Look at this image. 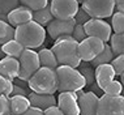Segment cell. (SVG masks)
Returning a JSON list of instances; mask_svg holds the SVG:
<instances>
[{"label": "cell", "instance_id": "6da1fadb", "mask_svg": "<svg viewBox=\"0 0 124 115\" xmlns=\"http://www.w3.org/2000/svg\"><path fill=\"white\" fill-rule=\"evenodd\" d=\"M52 52L59 66H69L77 68L81 63L78 55V42L72 35H60L52 45Z\"/></svg>", "mask_w": 124, "mask_h": 115}, {"label": "cell", "instance_id": "7a4b0ae2", "mask_svg": "<svg viewBox=\"0 0 124 115\" xmlns=\"http://www.w3.org/2000/svg\"><path fill=\"white\" fill-rule=\"evenodd\" d=\"M46 28L33 20L15 28V39L25 49H41L46 41Z\"/></svg>", "mask_w": 124, "mask_h": 115}, {"label": "cell", "instance_id": "3957f363", "mask_svg": "<svg viewBox=\"0 0 124 115\" xmlns=\"http://www.w3.org/2000/svg\"><path fill=\"white\" fill-rule=\"evenodd\" d=\"M30 90L38 94H54L58 92V76L55 69L39 67L28 80Z\"/></svg>", "mask_w": 124, "mask_h": 115}, {"label": "cell", "instance_id": "277c9868", "mask_svg": "<svg viewBox=\"0 0 124 115\" xmlns=\"http://www.w3.org/2000/svg\"><path fill=\"white\" fill-rule=\"evenodd\" d=\"M55 72L58 76V92H76L86 86L85 79L77 68L69 66H58Z\"/></svg>", "mask_w": 124, "mask_h": 115}, {"label": "cell", "instance_id": "5b68a950", "mask_svg": "<svg viewBox=\"0 0 124 115\" xmlns=\"http://www.w3.org/2000/svg\"><path fill=\"white\" fill-rule=\"evenodd\" d=\"M18 62H20V72L17 79L24 81H28L33 73L41 67L38 51H35L34 49H24V51L21 52V55L18 58Z\"/></svg>", "mask_w": 124, "mask_h": 115}, {"label": "cell", "instance_id": "8992f818", "mask_svg": "<svg viewBox=\"0 0 124 115\" xmlns=\"http://www.w3.org/2000/svg\"><path fill=\"white\" fill-rule=\"evenodd\" d=\"M82 7L90 17L94 18H108L115 12L114 0H84Z\"/></svg>", "mask_w": 124, "mask_h": 115}, {"label": "cell", "instance_id": "52a82bcc", "mask_svg": "<svg viewBox=\"0 0 124 115\" xmlns=\"http://www.w3.org/2000/svg\"><path fill=\"white\" fill-rule=\"evenodd\" d=\"M97 115H124V97L103 93L98 101Z\"/></svg>", "mask_w": 124, "mask_h": 115}, {"label": "cell", "instance_id": "ba28073f", "mask_svg": "<svg viewBox=\"0 0 124 115\" xmlns=\"http://www.w3.org/2000/svg\"><path fill=\"white\" fill-rule=\"evenodd\" d=\"M54 18L69 20L73 18L80 8V3L77 0H50Z\"/></svg>", "mask_w": 124, "mask_h": 115}, {"label": "cell", "instance_id": "9c48e42d", "mask_svg": "<svg viewBox=\"0 0 124 115\" xmlns=\"http://www.w3.org/2000/svg\"><path fill=\"white\" fill-rule=\"evenodd\" d=\"M86 35L89 37H97L101 38L103 42H108L110 37L112 34V28L105 18H94L92 17L89 21L84 24Z\"/></svg>", "mask_w": 124, "mask_h": 115}, {"label": "cell", "instance_id": "30bf717a", "mask_svg": "<svg viewBox=\"0 0 124 115\" xmlns=\"http://www.w3.org/2000/svg\"><path fill=\"white\" fill-rule=\"evenodd\" d=\"M105 42L97 37H86L78 42V55L82 62H90L103 50Z\"/></svg>", "mask_w": 124, "mask_h": 115}, {"label": "cell", "instance_id": "8fae6325", "mask_svg": "<svg viewBox=\"0 0 124 115\" xmlns=\"http://www.w3.org/2000/svg\"><path fill=\"white\" fill-rule=\"evenodd\" d=\"M56 105L64 113V115H80L78 97L76 92H59Z\"/></svg>", "mask_w": 124, "mask_h": 115}, {"label": "cell", "instance_id": "7c38bea8", "mask_svg": "<svg viewBox=\"0 0 124 115\" xmlns=\"http://www.w3.org/2000/svg\"><path fill=\"white\" fill-rule=\"evenodd\" d=\"M75 25H76L75 18H69V20L54 18L52 21L46 26V32H47V34L55 41L60 35H71Z\"/></svg>", "mask_w": 124, "mask_h": 115}, {"label": "cell", "instance_id": "4fadbf2b", "mask_svg": "<svg viewBox=\"0 0 124 115\" xmlns=\"http://www.w3.org/2000/svg\"><path fill=\"white\" fill-rule=\"evenodd\" d=\"M99 97L94 92H84L78 97L80 115H97Z\"/></svg>", "mask_w": 124, "mask_h": 115}, {"label": "cell", "instance_id": "5bb4252c", "mask_svg": "<svg viewBox=\"0 0 124 115\" xmlns=\"http://www.w3.org/2000/svg\"><path fill=\"white\" fill-rule=\"evenodd\" d=\"M31 20H33V11L29 9L28 7L21 5V4L18 7H16L15 9H12L9 13H7V21L13 28L22 25L25 22H29Z\"/></svg>", "mask_w": 124, "mask_h": 115}, {"label": "cell", "instance_id": "9a60e30c", "mask_svg": "<svg viewBox=\"0 0 124 115\" xmlns=\"http://www.w3.org/2000/svg\"><path fill=\"white\" fill-rule=\"evenodd\" d=\"M115 77H116V73L114 67L111 66V63L99 64V66L95 67V82L102 90L112 80H115Z\"/></svg>", "mask_w": 124, "mask_h": 115}, {"label": "cell", "instance_id": "2e32d148", "mask_svg": "<svg viewBox=\"0 0 124 115\" xmlns=\"http://www.w3.org/2000/svg\"><path fill=\"white\" fill-rule=\"evenodd\" d=\"M20 72V62L17 58L13 56H4L0 59V75L13 80L18 76Z\"/></svg>", "mask_w": 124, "mask_h": 115}, {"label": "cell", "instance_id": "e0dca14e", "mask_svg": "<svg viewBox=\"0 0 124 115\" xmlns=\"http://www.w3.org/2000/svg\"><path fill=\"white\" fill-rule=\"evenodd\" d=\"M28 98L31 106L38 107L41 110H45L47 107L52 106V105H56V98L54 94H38L34 92H30L28 94Z\"/></svg>", "mask_w": 124, "mask_h": 115}, {"label": "cell", "instance_id": "ac0fdd59", "mask_svg": "<svg viewBox=\"0 0 124 115\" xmlns=\"http://www.w3.org/2000/svg\"><path fill=\"white\" fill-rule=\"evenodd\" d=\"M30 106L31 105H30L28 96H11L9 97V107H11L12 115L24 114Z\"/></svg>", "mask_w": 124, "mask_h": 115}, {"label": "cell", "instance_id": "d6986e66", "mask_svg": "<svg viewBox=\"0 0 124 115\" xmlns=\"http://www.w3.org/2000/svg\"><path fill=\"white\" fill-rule=\"evenodd\" d=\"M52 20H54V16H52V12H51V8H50V3L41 9L33 11V21L38 22L39 25L45 26V28L52 21Z\"/></svg>", "mask_w": 124, "mask_h": 115}, {"label": "cell", "instance_id": "ffe728a7", "mask_svg": "<svg viewBox=\"0 0 124 115\" xmlns=\"http://www.w3.org/2000/svg\"><path fill=\"white\" fill-rule=\"evenodd\" d=\"M38 56H39V63H41V67H48V68L56 69V67L59 66L58 60H56L55 55H54L51 49H46L43 47L38 51Z\"/></svg>", "mask_w": 124, "mask_h": 115}, {"label": "cell", "instance_id": "44dd1931", "mask_svg": "<svg viewBox=\"0 0 124 115\" xmlns=\"http://www.w3.org/2000/svg\"><path fill=\"white\" fill-rule=\"evenodd\" d=\"M115 58V54H114V51L111 50V47H110L108 43H105V47H103V50L101 51L98 55H97L94 59L90 60V66L92 67H95L99 66V64H106V63H111V60Z\"/></svg>", "mask_w": 124, "mask_h": 115}, {"label": "cell", "instance_id": "7402d4cb", "mask_svg": "<svg viewBox=\"0 0 124 115\" xmlns=\"http://www.w3.org/2000/svg\"><path fill=\"white\" fill-rule=\"evenodd\" d=\"M3 50V52L7 56H13V58H20V55H21V52L24 51L25 47L21 45V43L18 42V41H16L15 38L8 41V42H5L4 45L0 46Z\"/></svg>", "mask_w": 124, "mask_h": 115}, {"label": "cell", "instance_id": "603a6c76", "mask_svg": "<svg viewBox=\"0 0 124 115\" xmlns=\"http://www.w3.org/2000/svg\"><path fill=\"white\" fill-rule=\"evenodd\" d=\"M77 68H78L82 77L85 79L86 86H90L95 81V68L90 66L89 62H82L81 60V63H80V66L77 67Z\"/></svg>", "mask_w": 124, "mask_h": 115}, {"label": "cell", "instance_id": "cb8c5ba5", "mask_svg": "<svg viewBox=\"0 0 124 115\" xmlns=\"http://www.w3.org/2000/svg\"><path fill=\"white\" fill-rule=\"evenodd\" d=\"M108 42L115 56L124 54V33H112Z\"/></svg>", "mask_w": 124, "mask_h": 115}, {"label": "cell", "instance_id": "d4e9b609", "mask_svg": "<svg viewBox=\"0 0 124 115\" xmlns=\"http://www.w3.org/2000/svg\"><path fill=\"white\" fill-rule=\"evenodd\" d=\"M15 38V28L7 21L0 20V46Z\"/></svg>", "mask_w": 124, "mask_h": 115}, {"label": "cell", "instance_id": "484cf974", "mask_svg": "<svg viewBox=\"0 0 124 115\" xmlns=\"http://www.w3.org/2000/svg\"><path fill=\"white\" fill-rule=\"evenodd\" d=\"M112 33H124V15L120 12H114L111 16Z\"/></svg>", "mask_w": 124, "mask_h": 115}, {"label": "cell", "instance_id": "4316f807", "mask_svg": "<svg viewBox=\"0 0 124 115\" xmlns=\"http://www.w3.org/2000/svg\"><path fill=\"white\" fill-rule=\"evenodd\" d=\"M123 85H122V82L118 80H112L111 82L107 85L105 89H103V93L105 94H108V96H120L123 92Z\"/></svg>", "mask_w": 124, "mask_h": 115}, {"label": "cell", "instance_id": "83f0119b", "mask_svg": "<svg viewBox=\"0 0 124 115\" xmlns=\"http://www.w3.org/2000/svg\"><path fill=\"white\" fill-rule=\"evenodd\" d=\"M50 3V0H20V4L28 7L31 11H37L41 9L43 7H46Z\"/></svg>", "mask_w": 124, "mask_h": 115}, {"label": "cell", "instance_id": "f1b7e54d", "mask_svg": "<svg viewBox=\"0 0 124 115\" xmlns=\"http://www.w3.org/2000/svg\"><path fill=\"white\" fill-rule=\"evenodd\" d=\"M13 89V81L0 75V94H5L7 97L11 96Z\"/></svg>", "mask_w": 124, "mask_h": 115}, {"label": "cell", "instance_id": "f546056e", "mask_svg": "<svg viewBox=\"0 0 124 115\" xmlns=\"http://www.w3.org/2000/svg\"><path fill=\"white\" fill-rule=\"evenodd\" d=\"M20 5V0H0V13L7 15Z\"/></svg>", "mask_w": 124, "mask_h": 115}, {"label": "cell", "instance_id": "4dcf8cb0", "mask_svg": "<svg viewBox=\"0 0 124 115\" xmlns=\"http://www.w3.org/2000/svg\"><path fill=\"white\" fill-rule=\"evenodd\" d=\"M111 66L115 69L116 76H120L124 71V54H120V55H116L114 59L111 60Z\"/></svg>", "mask_w": 124, "mask_h": 115}, {"label": "cell", "instance_id": "1f68e13d", "mask_svg": "<svg viewBox=\"0 0 124 115\" xmlns=\"http://www.w3.org/2000/svg\"><path fill=\"white\" fill-rule=\"evenodd\" d=\"M0 115H12L9 107V97L0 94Z\"/></svg>", "mask_w": 124, "mask_h": 115}, {"label": "cell", "instance_id": "d6a6232c", "mask_svg": "<svg viewBox=\"0 0 124 115\" xmlns=\"http://www.w3.org/2000/svg\"><path fill=\"white\" fill-rule=\"evenodd\" d=\"M71 35L77 41V42H80V41H82L84 38L88 37V35H86V33H85V29H84V25H81V24H76Z\"/></svg>", "mask_w": 124, "mask_h": 115}, {"label": "cell", "instance_id": "836d02e7", "mask_svg": "<svg viewBox=\"0 0 124 115\" xmlns=\"http://www.w3.org/2000/svg\"><path fill=\"white\" fill-rule=\"evenodd\" d=\"M75 21H76V24H81V25H84V24H85L86 21H89L90 18V16L88 15V12L85 11V9L84 8H81V7H80L78 8V11H77V13L75 15Z\"/></svg>", "mask_w": 124, "mask_h": 115}, {"label": "cell", "instance_id": "e575fe53", "mask_svg": "<svg viewBox=\"0 0 124 115\" xmlns=\"http://www.w3.org/2000/svg\"><path fill=\"white\" fill-rule=\"evenodd\" d=\"M43 115H64V113L59 109L58 105H52V106L43 110Z\"/></svg>", "mask_w": 124, "mask_h": 115}, {"label": "cell", "instance_id": "d590c367", "mask_svg": "<svg viewBox=\"0 0 124 115\" xmlns=\"http://www.w3.org/2000/svg\"><path fill=\"white\" fill-rule=\"evenodd\" d=\"M30 93V90H26L24 89V88L16 85V84H13V89H12V93L11 96H28V94ZM9 96V97H11Z\"/></svg>", "mask_w": 124, "mask_h": 115}, {"label": "cell", "instance_id": "8d00e7d4", "mask_svg": "<svg viewBox=\"0 0 124 115\" xmlns=\"http://www.w3.org/2000/svg\"><path fill=\"white\" fill-rule=\"evenodd\" d=\"M21 115H43V110L38 109V107H34V106H30L29 109Z\"/></svg>", "mask_w": 124, "mask_h": 115}, {"label": "cell", "instance_id": "74e56055", "mask_svg": "<svg viewBox=\"0 0 124 115\" xmlns=\"http://www.w3.org/2000/svg\"><path fill=\"white\" fill-rule=\"evenodd\" d=\"M12 81H13V84H16V85L24 88V89H26V90H30V88H29V85H28V81L20 80V79H17V77H16V79H13ZM30 92H31V90H30Z\"/></svg>", "mask_w": 124, "mask_h": 115}, {"label": "cell", "instance_id": "f35d334b", "mask_svg": "<svg viewBox=\"0 0 124 115\" xmlns=\"http://www.w3.org/2000/svg\"><path fill=\"white\" fill-rule=\"evenodd\" d=\"M89 88H90V92H94V93H103V90L101 89V88H99L98 85H97L95 81H94V82H93Z\"/></svg>", "mask_w": 124, "mask_h": 115}, {"label": "cell", "instance_id": "ab89813d", "mask_svg": "<svg viewBox=\"0 0 124 115\" xmlns=\"http://www.w3.org/2000/svg\"><path fill=\"white\" fill-rule=\"evenodd\" d=\"M115 11L124 15V4H115Z\"/></svg>", "mask_w": 124, "mask_h": 115}, {"label": "cell", "instance_id": "60d3db41", "mask_svg": "<svg viewBox=\"0 0 124 115\" xmlns=\"http://www.w3.org/2000/svg\"><path fill=\"white\" fill-rule=\"evenodd\" d=\"M0 20L1 21H7V15H3V13H0ZM8 22V21H7Z\"/></svg>", "mask_w": 124, "mask_h": 115}, {"label": "cell", "instance_id": "b9f144b4", "mask_svg": "<svg viewBox=\"0 0 124 115\" xmlns=\"http://www.w3.org/2000/svg\"><path fill=\"white\" fill-rule=\"evenodd\" d=\"M120 82H122V85L124 88V71H123V73L120 75Z\"/></svg>", "mask_w": 124, "mask_h": 115}, {"label": "cell", "instance_id": "7bdbcfd3", "mask_svg": "<svg viewBox=\"0 0 124 115\" xmlns=\"http://www.w3.org/2000/svg\"><path fill=\"white\" fill-rule=\"evenodd\" d=\"M115 4H124V0H114Z\"/></svg>", "mask_w": 124, "mask_h": 115}, {"label": "cell", "instance_id": "ee69618b", "mask_svg": "<svg viewBox=\"0 0 124 115\" xmlns=\"http://www.w3.org/2000/svg\"><path fill=\"white\" fill-rule=\"evenodd\" d=\"M5 56V54L3 52V50H1V47H0V59H1V58H4Z\"/></svg>", "mask_w": 124, "mask_h": 115}, {"label": "cell", "instance_id": "f6af8a7d", "mask_svg": "<svg viewBox=\"0 0 124 115\" xmlns=\"http://www.w3.org/2000/svg\"><path fill=\"white\" fill-rule=\"evenodd\" d=\"M77 1H78V3H80V4H81V3L84 1V0H77Z\"/></svg>", "mask_w": 124, "mask_h": 115}, {"label": "cell", "instance_id": "bcb514c9", "mask_svg": "<svg viewBox=\"0 0 124 115\" xmlns=\"http://www.w3.org/2000/svg\"><path fill=\"white\" fill-rule=\"evenodd\" d=\"M122 96L124 97V89H123V92H122Z\"/></svg>", "mask_w": 124, "mask_h": 115}]
</instances>
